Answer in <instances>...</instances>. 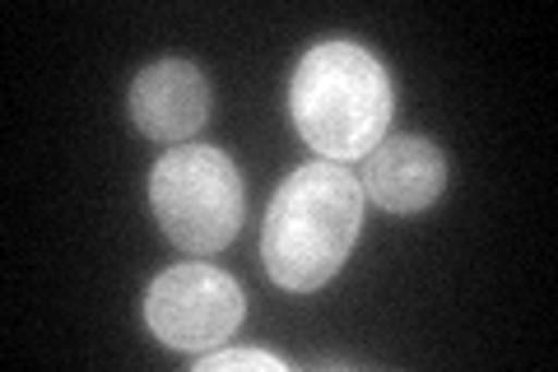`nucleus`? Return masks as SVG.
<instances>
[{
	"label": "nucleus",
	"mask_w": 558,
	"mask_h": 372,
	"mask_svg": "<svg viewBox=\"0 0 558 372\" xmlns=\"http://www.w3.org/2000/svg\"><path fill=\"white\" fill-rule=\"evenodd\" d=\"M131 121L159 145H186L209 117V84L191 61H154L131 80Z\"/></svg>",
	"instance_id": "nucleus-5"
},
{
	"label": "nucleus",
	"mask_w": 558,
	"mask_h": 372,
	"mask_svg": "<svg viewBox=\"0 0 558 372\" xmlns=\"http://www.w3.org/2000/svg\"><path fill=\"white\" fill-rule=\"evenodd\" d=\"M247 316V298L242 285L205 261L172 265L145 293V322L163 345L186 353H209L223 345Z\"/></svg>",
	"instance_id": "nucleus-4"
},
{
	"label": "nucleus",
	"mask_w": 558,
	"mask_h": 372,
	"mask_svg": "<svg viewBox=\"0 0 558 372\" xmlns=\"http://www.w3.org/2000/svg\"><path fill=\"white\" fill-rule=\"evenodd\" d=\"M229 368H260V372H289L284 359H275L266 349H219V353H201L196 372H229Z\"/></svg>",
	"instance_id": "nucleus-7"
},
{
	"label": "nucleus",
	"mask_w": 558,
	"mask_h": 372,
	"mask_svg": "<svg viewBox=\"0 0 558 372\" xmlns=\"http://www.w3.org/2000/svg\"><path fill=\"white\" fill-rule=\"evenodd\" d=\"M289 112L299 135L330 164L368 158L387 140L396 117L391 75L359 43H317L293 70Z\"/></svg>",
	"instance_id": "nucleus-2"
},
{
	"label": "nucleus",
	"mask_w": 558,
	"mask_h": 372,
	"mask_svg": "<svg viewBox=\"0 0 558 372\" xmlns=\"http://www.w3.org/2000/svg\"><path fill=\"white\" fill-rule=\"evenodd\" d=\"M149 201L172 247L191 256H215L233 242L242 209H247V191H242L238 164L223 149L178 145L154 164Z\"/></svg>",
	"instance_id": "nucleus-3"
},
{
	"label": "nucleus",
	"mask_w": 558,
	"mask_h": 372,
	"mask_svg": "<svg viewBox=\"0 0 558 372\" xmlns=\"http://www.w3.org/2000/svg\"><path fill=\"white\" fill-rule=\"evenodd\" d=\"M363 196L387 215H418L442 196L447 158L424 135H391L363 158Z\"/></svg>",
	"instance_id": "nucleus-6"
},
{
	"label": "nucleus",
	"mask_w": 558,
	"mask_h": 372,
	"mask_svg": "<svg viewBox=\"0 0 558 372\" xmlns=\"http://www.w3.org/2000/svg\"><path fill=\"white\" fill-rule=\"evenodd\" d=\"M363 201V182L330 158L293 168L260 228V261L275 285L289 293H317L330 285L359 242Z\"/></svg>",
	"instance_id": "nucleus-1"
}]
</instances>
